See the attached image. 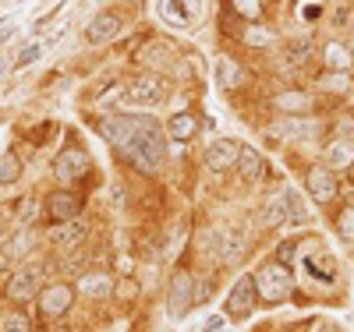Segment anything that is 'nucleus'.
Listing matches in <instances>:
<instances>
[{
	"label": "nucleus",
	"instance_id": "1",
	"mask_svg": "<svg viewBox=\"0 0 354 332\" xmlns=\"http://www.w3.org/2000/svg\"><path fill=\"white\" fill-rule=\"evenodd\" d=\"M103 135L145 173H156L167 163V135L153 117H106Z\"/></svg>",
	"mask_w": 354,
	"mask_h": 332
},
{
	"label": "nucleus",
	"instance_id": "2",
	"mask_svg": "<svg viewBox=\"0 0 354 332\" xmlns=\"http://www.w3.org/2000/svg\"><path fill=\"white\" fill-rule=\"evenodd\" d=\"M290 286H294L290 268L280 265L277 258L266 262V265L259 268V276H255V290L270 300V304H280V300H287V297H290Z\"/></svg>",
	"mask_w": 354,
	"mask_h": 332
},
{
	"label": "nucleus",
	"instance_id": "3",
	"mask_svg": "<svg viewBox=\"0 0 354 332\" xmlns=\"http://www.w3.org/2000/svg\"><path fill=\"white\" fill-rule=\"evenodd\" d=\"M167 81L160 75H135L131 85H128V103H138V106H153V103H163L167 99Z\"/></svg>",
	"mask_w": 354,
	"mask_h": 332
},
{
	"label": "nucleus",
	"instance_id": "4",
	"mask_svg": "<svg viewBox=\"0 0 354 332\" xmlns=\"http://www.w3.org/2000/svg\"><path fill=\"white\" fill-rule=\"evenodd\" d=\"M167 304H170V318H185L195 308V276L192 273H174Z\"/></svg>",
	"mask_w": 354,
	"mask_h": 332
},
{
	"label": "nucleus",
	"instance_id": "5",
	"mask_svg": "<svg viewBox=\"0 0 354 332\" xmlns=\"http://www.w3.org/2000/svg\"><path fill=\"white\" fill-rule=\"evenodd\" d=\"M39 283H43V265H25L8 280V297L11 300H32L39 293Z\"/></svg>",
	"mask_w": 354,
	"mask_h": 332
},
{
	"label": "nucleus",
	"instance_id": "6",
	"mask_svg": "<svg viewBox=\"0 0 354 332\" xmlns=\"http://www.w3.org/2000/svg\"><path fill=\"white\" fill-rule=\"evenodd\" d=\"M71 300H75V290L68 283H53L39 293V315L43 318H61L71 308Z\"/></svg>",
	"mask_w": 354,
	"mask_h": 332
},
{
	"label": "nucleus",
	"instance_id": "7",
	"mask_svg": "<svg viewBox=\"0 0 354 332\" xmlns=\"http://www.w3.org/2000/svg\"><path fill=\"white\" fill-rule=\"evenodd\" d=\"M255 280L252 276H241L238 283H234V290H230V297H227V315L230 318H248L252 315V308H255Z\"/></svg>",
	"mask_w": 354,
	"mask_h": 332
},
{
	"label": "nucleus",
	"instance_id": "8",
	"mask_svg": "<svg viewBox=\"0 0 354 332\" xmlns=\"http://www.w3.org/2000/svg\"><path fill=\"white\" fill-rule=\"evenodd\" d=\"M85 233H88L85 219H68V223H53L46 230V240L53 248H61V251H71V248H78L85 240Z\"/></svg>",
	"mask_w": 354,
	"mask_h": 332
},
{
	"label": "nucleus",
	"instance_id": "9",
	"mask_svg": "<svg viewBox=\"0 0 354 332\" xmlns=\"http://www.w3.org/2000/svg\"><path fill=\"white\" fill-rule=\"evenodd\" d=\"M53 173H57V180H64V184L82 180L88 173V156L82 153V148H64V153L57 156V163H53Z\"/></svg>",
	"mask_w": 354,
	"mask_h": 332
},
{
	"label": "nucleus",
	"instance_id": "10",
	"mask_svg": "<svg viewBox=\"0 0 354 332\" xmlns=\"http://www.w3.org/2000/svg\"><path fill=\"white\" fill-rule=\"evenodd\" d=\"M117 32H121V14H113V11H106V14H96L93 21L85 25V43H93V46H103V43H110Z\"/></svg>",
	"mask_w": 354,
	"mask_h": 332
},
{
	"label": "nucleus",
	"instance_id": "11",
	"mask_svg": "<svg viewBox=\"0 0 354 332\" xmlns=\"http://www.w3.org/2000/svg\"><path fill=\"white\" fill-rule=\"evenodd\" d=\"M305 188L312 191L315 202L326 205V202L337 198V177H333L330 166H312V170H308V180H305Z\"/></svg>",
	"mask_w": 354,
	"mask_h": 332
},
{
	"label": "nucleus",
	"instance_id": "12",
	"mask_svg": "<svg viewBox=\"0 0 354 332\" xmlns=\"http://www.w3.org/2000/svg\"><path fill=\"white\" fill-rule=\"evenodd\" d=\"M46 213H50V219H53V223L78 219V213H82V198H78V195H71V191H53V195L46 198Z\"/></svg>",
	"mask_w": 354,
	"mask_h": 332
},
{
	"label": "nucleus",
	"instance_id": "13",
	"mask_svg": "<svg viewBox=\"0 0 354 332\" xmlns=\"http://www.w3.org/2000/svg\"><path fill=\"white\" fill-rule=\"evenodd\" d=\"M238 153L241 148L234 145L230 138H220L209 145V153H205V166L209 170H227V166H238Z\"/></svg>",
	"mask_w": 354,
	"mask_h": 332
},
{
	"label": "nucleus",
	"instance_id": "14",
	"mask_svg": "<svg viewBox=\"0 0 354 332\" xmlns=\"http://www.w3.org/2000/svg\"><path fill=\"white\" fill-rule=\"evenodd\" d=\"M326 166H330V170H347V166H354V141L337 138V141L326 148Z\"/></svg>",
	"mask_w": 354,
	"mask_h": 332
},
{
	"label": "nucleus",
	"instance_id": "15",
	"mask_svg": "<svg viewBox=\"0 0 354 332\" xmlns=\"http://www.w3.org/2000/svg\"><path fill=\"white\" fill-rule=\"evenodd\" d=\"M195 128H198L195 113H174V117L167 120V135H170L174 141H188V138L195 135Z\"/></svg>",
	"mask_w": 354,
	"mask_h": 332
},
{
	"label": "nucleus",
	"instance_id": "16",
	"mask_svg": "<svg viewBox=\"0 0 354 332\" xmlns=\"http://www.w3.org/2000/svg\"><path fill=\"white\" fill-rule=\"evenodd\" d=\"M238 170H241V177L248 180V184H255V180L262 177V156L255 153V148H248V145H241V153H238Z\"/></svg>",
	"mask_w": 354,
	"mask_h": 332
},
{
	"label": "nucleus",
	"instance_id": "17",
	"mask_svg": "<svg viewBox=\"0 0 354 332\" xmlns=\"http://www.w3.org/2000/svg\"><path fill=\"white\" fill-rule=\"evenodd\" d=\"M287 219V195H277L273 202H266V208H262V226H280Z\"/></svg>",
	"mask_w": 354,
	"mask_h": 332
},
{
	"label": "nucleus",
	"instance_id": "18",
	"mask_svg": "<svg viewBox=\"0 0 354 332\" xmlns=\"http://www.w3.org/2000/svg\"><path fill=\"white\" fill-rule=\"evenodd\" d=\"M78 286H82L88 297H110V293H113V286H110V280H106L103 273H85V276L78 280Z\"/></svg>",
	"mask_w": 354,
	"mask_h": 332
},
{
	"label": "nucleus",
	"instance_id": "19",
	"mask_svg": "<svg viewBox=\"0 0 354 332\" xmlns=\"http://www.w3.org/2000/svg\"><path fill=\"white\" fill-rule=\"evenodd\" d=\"M36 213H39V198H36V195H25V198L15 205V223H18V226H32V223H36Z\"/></svg>",
	"mask_w": 354,
	"mask_h": 332
},
{
	"label": "nucleus",
	"instance_id": "20",
	"mask_svg": "<svg viewBox=\"0 0 354 332\" xmlns=\"http://www.w3.org/2000/svg\"><path fill=\"white\" fill-rule=\"evenodd\" d=\"M277 106L287 113H305L312 106V96L308 92H283V96H277Z\"/></svg>",
	"mask_w": 354,
	"mask_h": 332
},
{
	"label": "nucleus",
	"instance_id": "21",
	"mask_svg": "<svg viewBox=\"0 0 354 332\" xmlns=\"http://www.w3.org/2000/svg\"><path fill=\"white\" fill-rule=\"evenodd\" d=\"M21 177V159L11 153V156H0V184H15Z\"/></svg>",
	"mask_w": 354,
	"mask_h": 332
},
{
	"label": "nucleus",
	"instance_id": "22",
	"mask_svg": "<svg viewBox=\"0 0 354 332\" xmlns=\"http://www.w3.org/2000/svg\"><path fill=\"white\" fill-rule=\"evenodd\" d=\"M283 195H287V219L290 223H305L308 219V208H305L301 195L298 191H283Z\"/></svg>",
	"mask_w": 354,
	"mask_h": 332
},
{
	"label": "nucleus",
	"instance_id": "23",
	"mask_svg": "<svg viewBox=\"0 0 354 332\" xmlns=\"http://www.w3.org/2000/svg\"><path fill=\"white\" fill-rule=\"evenodd\" d=\"M121 99H128V85H121V81H110L100 92V106H117Z\"/></svg>",
	"mask_w": 354,
	"mask_h": 332
},
{
	"label": "nucleus",
	"instance_id": "24",
	"mask_svg": "<svg viewBox=\"0 0 354 332\" xmlns=\"http://www.w3.org/2000/svg\"><path fill=\"white\" fill-rule=\"evenodd\" d=\"M216 68H220V85H223V88H234L238 81H245V71H238L230 60H220Z\"/></svg>",
	"mask_w": 354,
	"mask_h": 332
},
{
	"label": "nucleus",
	"instance_id": "25",
	"mask_svg": "<svg viewBox=\"0 0 354 332\" xmlns=\"http://www.w3.org/2000/svg\"><path fill=\"white\" fill-rule=\"evenodd\" d=\"M0 332H32V325H28V318L21 311H15V315H8L4 322H0Z\"/></svg>",
	"mask_w": 354,
	"mask_h": 332
},
{
	"label": "nucleus",
	"instance_id": "26",
	"mask_svg": "<svg viewBox=\"0 0 354 332\" xmlns=\"http://www.w3.org/2000/svg\"><path fill=\"white\" fill-rule=\"evenodd\" d=\"M337 226H340V237H344V240H354V205L344 208V216H340Z\"/></svg>",
	"mask_w": 354,
	"mask_h": 332
},
{
	"label": "nucleus",
	"instance_id": "27",
	"mask_svg": "<svg viewBox=\"0 0 354 332\" xmlns=\"http://www.w3.org/2000/svg\"><path fill=\"white\" fill-rule=\"evenodd\" d=\"M39 53H43V46H39V43L25 46V50H21V57H15V68H25V64H32V60H36Z\"/></svg>",
	"mask_w": 354,
	"mask_h": 332
},
{
	"label": "nucleus",
	"instance_id": "28",
	"mask_svg": "<svg viewBox=\"0 0 354 332\" xmlns=\"http://www.w3.org/2000/svg\"><path fill=\"white\" fill-rule=\"evenodd\" d=\"M113 293H117V300H135V293H138V283H135V280H121Z\"/></svg>",
	"mask_w": 354,
	"mask_h": 332
},
{
	"label": "nucleus",
	"instance_id": "29",
	"mask_svg": "<svg viewBox=\"0 0 354 332\" xmlns=\"http://www.w3.org/2000/svg\"><path fill=\"white\" fill-rule=\"evenodd\" d=\"M305 57H308V39H298V43H290V60H298V64H301Z\"/></svg>",
	"mask_w": 354,
	"mask_h": 332
},
{
	"label": "nucleus",
	"instance_id": "30",
	"mask_svg": "<svg viewBox=\"0 0 354 332\" xmlns=\"http://www.w3.org/2000/svg\"><path fill=\"white\" fill-rule=\"evenodd\" d=\"M330 50V60L333 64H347V53H340V46H326Z\"/></svg>",
	"mask_w": 354,
	"mask_h": 332
},
{
	"label": "nucleus",
	"instance_id": "31",
	"mask_svg": "<svg viewBox=\"0 0 354 332\" xmlns=\"http://www.w3.org/2000/svg\"><path fill=\"white\" fill-rule=\"evenodd\" d=\"M223 325V318H209V322H205V332H216Z\"/></svg>",
	"mask_w": 354,
	"mask_h": 332
},
{
	"label": "nucleus",
	"instance_id": "32",
	"mask_svg": "<svg viewBox=\"0 0 354 332\" xmlns=\"http://www.w3.org/2000/svg\"><path fill=\"white\" fill-rule=\"evenodd\" d=\"M315 332H340V329H337V325H319Z\"/></svg>",
	"mask_w": 354,
	"mask_h": 332
},
{
	"label": "nucleus",
	"instance_id": "33",
	"mask_svg": "<svg viewBox=\"0 0 354 332\" xmlns=\"http://www.w3.org/2000/svg\"><path fill=\"white\" fill-rule=\"evenodd\" d=\"M4 219H8V208H0V230H4Z\"/></svg>",
	"mask_w": 354,
	"mask_h": 332
},
{
	"label": "nucleus",
	"instance_id": "34",
	"mask_svg": "<svg viewBox=\"0 0 354 332\" xmlns=\"http://www.w3.org/2000/svg\"><path fill=\"white\" fill-rule=\"evenodd\" d=\"M8 36H11V28H0V43H4Z\"/></svg>",
	"mask_w": 354,
	"mask_h": 332
},
{
	"label": "nucleus",
	"instance_id": "35",
	"mask_svg": "<svg viewBox=\"0 0 354 332\" xmlns=\"http://www.w3.org/2000/svg\"><path fill=\"white\" fill-rule=\"evenodd\" d=\"M4 268H8V258H4V255H0V273H4Z\"/></svg>",
	"mask_w": 354,
	"mask_h": 332
},
{
	"label": "nucleus",
	"instance_id": "36",
	"mask_svg": "<svg viewBox=\"0 0 354 332\" xmlns=\"http://www.w3.org/2000/svg\"><path fill=\"white\" fill-rule=\"evenodd\" d=\"M8 71V60H0V75H4Z\"/></svg>",
	"mask_w": 354,
	"mask_h": 332
},
{
	"label": "nucleus",
	"instance_id": "37",
	"mask_svg": "<svg viewBox=\"0 0 354 332\" xmlns=\"http://www.w3.org/2000/svg\"><path fill=\"white\" fill-rule=\"evenodd\" d=\"M351 46H354V39H351Z\"/></svg>",
	"mask_w": 354,
	"mask_h": 332
},
{
	"label": "nucleus",
	"instance_id": "38",
	"mask_svg": "<svg viewBox=\"0 0 354 332\" xmlns=\"http://www.w3.org/2000/svg\"><path fill=\"white\" fill-rule=\"evenodd\" d=\"M351 170H354V166H351Z\"/></svg>",
	"mask_w": 354,
	"mask_h": 332
}]
</instances>
